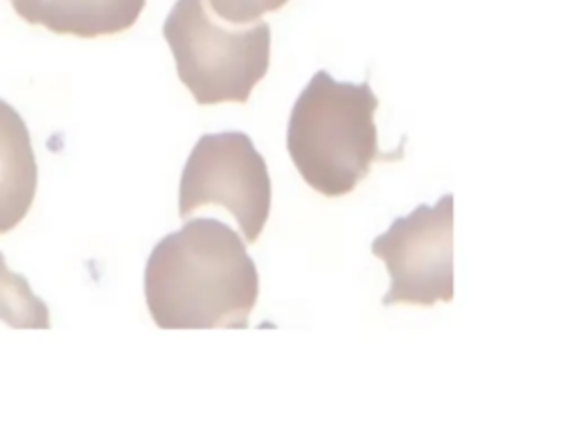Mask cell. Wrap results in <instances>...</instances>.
<instances>
[{
	"instance_id": "obj_1",
	"label": "cell",
	"mask_w": 577,
	"mask_h": 433,
	"mask_svg": "<svg viewBox=\"0 0 577 433\" xmlns=\"http://www.w3.org/2000/svg\"><path fill=\"white\" fill-rule=\"evenodd\" d=\"M259 276L246 244L217 219L187 221L162 237L145 268V298L160 330H244Z\"/></svg>"
},
{
	"instance_id": "obj_2",
	"label": "cell",
	"mask_w": 577,
	"mask_h": 433,
	"mask_svg": "<svg viewBox=\"0 0 577 433\" xmlns=\"http://www.w3.org/2000/svg\"><path fill=\"white\" fill-rule=\"evenodd\" d=\"M379 100L370 84L336 81L318 71L300 93L288 118L286 147L300 176L325 197L350 194L379 152L375 111Z\"/></svg>"
},
{
	"instance_id": "obj_3",
	"label": "cell",
	"mask_w": 577,
	"mask_h": 433,
	"mask_svg": "<svg viewBox=\"0 0 577 433\" xmlns=\"http://www.w3.org/2000/svg\"><path fill=\"white\" fill-rule=\"evenodd\" d=\"M162 34L178 79L201 106L249 102L269 73L271 27L264 21L230 23L208 0H176Z\"/></svg>"
},
{
	"instance_id": "obj_4",
	"label": "cell",
	"mask_w": 577,
	"mask_h": 433,
	"mask_svg": "<svg viewBox=\"0 0 577 433\" xmlns=\"http://www.w3.org/2000/svg\"><path fill=\"white\" fill-rule=\"evenodd\" d=\"M222 206L237 219L246 244L262 235L271 212V179L264 158L241 131L199 138L185 162L178 187V214Z\"/></svg>"
},
{
	"instance_id": "obj_5",
	"label": "cell",
	"mask_w": 577,
	"mask_h": 433,
	"mask_svg": "<svg viewBox=\"0 0 577 433\" xmlns=\"http://www.w3.org/2000/svg\"><path fill=\"white\" fill-rule=\"evenodd\" d=\"M373 255L386 262L390 289L383 305L431 307L453 301V194L395 219L373 241Z\"/></svg>"
},
{
	"instance_id": "obj_6",
	"label": "cell",
	"mask_w": 577,
	"mask_h": 433,
	"mask_svg": "<svg viewBox=\"0 0 577 433\" xmlns=\"http://www.w3.org/2000/svg\"><path fill=\"white\" fill-rule=\"evenodd\" d=\"M9 3L30 25H43L54 34L95 38L133 27L147 0H9Z\"/></svg>"
},
{
	"instance_id": "obj_7",
	"label": "cell",
	"mask_w": 577,
	"mask_h": 433,
	"mask_svg": "<svg viewBox=\"0 0 577 433\" xmlns=\"http://www.w3.org/2000/svg\"><path fill=\"white\" fill-rule=\"evenodd\" d=\"M36 156L27 125L11 104L0 100V235L16 228L36 194Z\"/></svg>"
},
{
	"instance_id": "obj_8",
	"label": "cell",
	"mask_w": 577,
	"mask_h": 433,
	"mask_svg": "<svg viewBox=\"0 0 577 433\" xmlns=\"http://www.w3.org/2000/svg\"><path fill=\"white\" fill-rule=\"evenodd\" d=\"M0 318L11 328H50L46 303L32 293L25 278L5 266L3 253H0Z\"/></svg>"
},
{
	"instance_id": "obj_9",
	"label": "cell",
	"mask_w": 577,
	"mask_h": 433,
	"mask_svg": "<svg viewBox=\"0 0 577 433\" xmlns=\"http://www.w3.org/2000/svg\"><path fill=\"white\" fill-rule=\"evenodd\" d=\"M288 0H208L214 14L230 23L259 21L269 11L284 7Z\"/></svg>"
}]
</instances>
